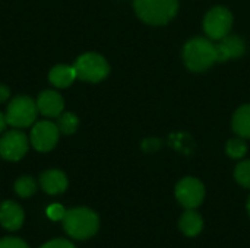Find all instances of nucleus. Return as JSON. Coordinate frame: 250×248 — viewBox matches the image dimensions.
Returning a JSON list of instances; mask_svg holds the SVG:
<instances>
[{"label":"nucleus","mask_w":250,"mask_h":248,"mask_svg":"<svg viewBox=\"0 0 250 248\" xmlns=\"http://www.w3.org/2000/svg\"><path fill=\"white\" fill-rule=\"evenodd\" d=\"M233 130L243 139L250 137V104L236 111L233 117Z\"/></svg>","instance_id":"nucleus-16"},{"label":"nucleus","mask_w":250,"mask_h":248,"mask_svg":"<svg viewBox=\"0 0 250 248\" xmlns=\"http://www.w3.org/2000/svg\"><path fill=\"white\" fill-rule=\"evenodd\" d=\"M59 127L51 121H40L31 130V143L38 152H50L59 140Z\"/></svg>","instance_id":"nucleus-8"},{"label":"nucleus","mask_w":250,"mask_h":248,"mask_svg":"<svg viewBox=\"0 0 250 248\" xmlns=\"http://www.w3.org/2000/svg\"><path fill=\"white\" fill-rule=\"evenodd\" d=\"M218 41L220 42L215 45L218 61H227L231 58L242 57L245 50H246L243 39L236 37V35H226L224 38H221Z\"/></svg>","instance_id":"nucleus-11"},{"label":"nucleus","mask_w":250,"mask_h":248,"mask_svg":"<svg viewBox=\"0 0 250 248\" xmlns=\"http://www.w3.org/2000/svg\"><path fill=\"white\" fill-rule=\"evenodd\" d=\"M0 248H29L28 244L16 237H4L0 240Z\"/></svg>","instance_id":"nucleus-22"},{"label":"nucleus","mask_w":250,"mask_h":248,"mask_svg":"<svg viewBox=\"0 0 250 248\" xmlns=\"http://www.w3.org/2000/svg\"><path fill=\"white\" fill-rule=\"evenodd\" d=\"M35 190H37L35 181H34V178H31L28 175L18 178L15 183V191L19 197H23V199L31 197L35 193Z\"/></svg>","instance_id":"nucleus-18"},{"label":"nucleus","mask_w":250,"mask_h":248,"mask_svg":"<svg viewBox=\"0 0 250 248\" xmlns=\"http://www.w3.org/2000/svg\"><path fill=\"white\" fill-rule=\"evenodd\" d=\"M76 77L78 76H76L75 67L73 66H66V64L54 66L50 70V75H48L50 82L57 88H66V86L72 85Z\"/></svg>","instance_id":"nucleus-15"},{"label":"nucleus","mask_w":250,"mask_h":248,"mask_svg":"<svg viewBox=\"0 0 250 248\" xmlns=\"http://www.w3.org/2000/svg\"><path fill=\"white\" fill-rule=\"evenodd\" d=\"M45 213H47V216L51 219V221H63V218H64V215H66V209L62 206V205H59V203H53V205H50L48 208H47V210H45Z\"/></svg>","instance_id":"nucleus-21"},{"label":"nucleus","mask_w":250,"mask_h":248,"mask_svg":"<svg viewBox=\"0 0 250 248\" xmlns=\"http://www.w3.org/2000/svg\"><path fill=\"white\" fill-rule=\"evenodd\" d=\"M64 101L56 91H44L38 95L37 108L45 117H59L63 111Z\"/></svg>","instance_id":"nucleus-12"},{"label":"nucleus","mask_w":250,"mask_h":248,"mask_svg":"<svg viewBox=\"0 0 250 248\" xmlns=\"http://www.w3.org/2000/svg\"><path fill=\"white\" fill-rule=\"evenodd\" d=\"M176 199L183 208L196 209L205 199V187L198 178L186 177L176 186Z\"/></svg>","instance_id":"nucleus-7"},{"label":"nucleus","mask_w":250,"mask_h":248,"mask_svg":"<svg viewBox=\"0 0 250 248\" xmlns=\"http://www.w3.org/2000/svg\"><path fill=\"white\" fill-rule=\"evenodd\" d=\"M248 213H249V216H250V196H249V199H248Z\"/></svg>","instance_id":"nucleus-26"},{"label":"nucleus","mask_w":250,"mask_h":248,"mask_svg":"<svg viewBox=\"0 0 250 248\" xmlns=\"http://www.w3.org/2000/svg\"><path fill=\"white\" fill-rule=\"evenodd\" d=\"M9 95H10L9 88H7V86H4V85H0V102L6 101V99L9 98Z\"/></svg>","instance_id":"nucleus-24"},{"label":"nucleus","mask_w":250,"mask_h":248,"mask_svg":"<svg viewBox=\"0 0 250 248\" xmlns=\"http://www.w3.org/2000/svg\"><path fill=\"white\" fill-rule=\"evenodd\" d=\"M227 155L234 159H240L246 155L248 152V145L243 139H231L227 143Z\"/></svg>","instance_id":"nucleus-19"},{"label":"nucleus","mask_w":250,"mask_h":248,"mask_svg":"<svg viewBox=\"0 0 250 248\" xmlns=\"http://www.w3.org/2000/svg\"><path fill=\"white\" fill-rule=\"evenodd\" d=\"M7 127V120H6V114H1L0 113V133L4 132Z\"/></svg>","instance_id":"nucleus-25"},{"label":"nucleus","mask_w":250,"mask_h":248,"mask_svg":"<svg viewBox=\"0 0 250 248\" xmlns=\"http://www.w3.org/2000/svg\"><path fill=\"white\" fill-rule=\"evenodd\" d=\"M37 102H34L29 96H16L10 101L6 110L7 124L18 129L29 127L37 118Z\"/></svg>","instance_id":"nucleus-5"},{"label":"nucleus","mask_w":250,"mask_h":248,"mask_svg":"<svg viewBox=\"0 0 250 248\" xmlns=\"http://www.w3.org/2000/svg\"><path fill=\"white\" fill-rule=\"evenodd\" d=\"M28 139L19 130H10L0 139V155L7 161H19L28 152Z\"/></svg>","instance_id":"nucleus-9"},{"label":"nucleus","mask_w":250,"mask_h":248,"mask_svg":"<svg viewBox=\"0 0 250 248\" xmlns=\"http://www.w3.org/2000/svg\"><path fill=\"white\" fill-rule=\"evenodd\" d=\"M40 184L47 194H60L67 189V177L59 170H48L41 174Z\"/></svg>","instance_id":"nucleus-13"},{"label":"nucleus","mask_w":250,"mask_h":248,"mask_svg":"<svg viewBox=\"0 0 250 248\" xmlns=\"http://www.w3.org/2000/svg\"><path fill=\"white\" fill-rule=\"evenodd\" d=\"M233 25V16L229 9L212 7L204 18V31L211 39H221L229 35Z\"/></svg>","instance_id":"nucleus-6"},{"label":"nucleus","mask_w":250,"mask_h":248,"mask_svg":"<svg viewBox=\"0 0 250 248\" xmlns=\"http://www.w3.org/2000/svg\"><path fill=\"white\" fill-rule=\"evenodd\" d=\"M138 16L149 25H164L179 9V0H133Z\"/></svg>","instance_id":"nucleus-3"},{"label":"nucleus","mask_w":250,"mask_h":248,"mask_svg":"<svg viewBox=\"0 0 250 248\" xmlns=\"http://www.w3.org/2000/svg\"><path fill=\"white\" fill-rule=\"evenodd\" d=\"M234 178L240 186L250 189V161H243L236 167Z\"/></svg>","instance_id":"nucleus-20"},{"label":"nucleus","mask_w":250,"mask_h":248,"mask_svg":"<svg viewBox=\"0 0 250 248\" xmlns=\"http://www.w3.org/2000/svg\"><path fill=\"white\" fill-rule=\"evenodd\" d=\"M183 60L189 70L204 72L218 61L215 45L207 38H193L183 48Z\"/></svg>","instance_id":"nucleus-2"},{"label":"nucleus","mask_w":250,"mask_h":248,"mask_svg":"<svg viewBox=\"0 0 250 248\" xmlns=\"http://www.w3.org/2000/svg\"><path fill=\"white\" fill-rule=\"evenodd\" d=\"M179 228L186 237H196L204 229V219L195 209H188L179 221Z\"/></svg>","instance_id":"nucleus-14"},{"label":"nucleus","mask_w":250,"mask_h":248,"mask_svg":"<svg viewBox=\"0 0 250 248\" xmlns=\"http://www.w3.org/2000/svg\"><path fill=\"white\" fill-rule=\"evenodd\" d=\"M40 248H76L73 246V243H70L69 240H64V238H56V240H51L48 241L47 244H44L42 247Z\"/></svg>","instance_id":"nucleus-23"},{"label":"nucleus","mask_w":250,"mask_h":248,"mask_svg":"<svg viewBox=\"0 0 250 248\" xmlns=\"http://www.w3.org/2000/svg\"><path fill=\"white\" fill-rule=\"evenodd\" d=\"M62 222L64 232L75 240H88L100 229L98 215L88 208H75L66 210Z\"/></svg>","instance_id":"nucleus-1"},{"label":"nucleus","mask_w":250,"mask_h":248,"mask_svg":"<svg viewBox=\"0 0 250 248\" xmlns=\"http://www.w3.org/2000/svg\"><path fill=\"white\" fill-rule=\"evenodd\" d=\"M23 209L12 200H6L0 205V225L7 231H18L23 225Z\"/></svg>","instance_id":"nucleus-10"},{"label":"nucleus","mask_w":250,"mask_h":248,"mask_svg":"<svg viewBox=\"0 0 250 248\" xmlns=\"http://www.w3.org/2000/svg\"><path fill=\"white\" fill-rule=\"evenodd\" d=\"M75 70H76V76L81 80L85 82H101L103 79L107 77L108 72H110V66L105 61V58L97 53H86L82 54L76 63H75Z\"/></svg>","instance_id":"nucleus-4"},{"label":"nucleus","mask_w":250,"mask_h":248,"mask_svg":"<svg viewBox=\"0 0 250 248\" xmlns=\"http://www.w3.org/2000/svg\"><path fill=\"white\" fill-rule=\"evenodd\" d=\"M79 126V120L75 114L72 113H64V114H60L59 118H57V127L62 133L64 134H72L76 132Z\"/></svg>","instance_id":"nucleus-17"}]
</instances>
